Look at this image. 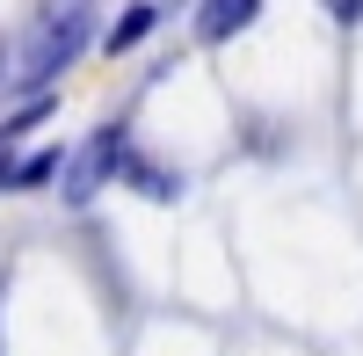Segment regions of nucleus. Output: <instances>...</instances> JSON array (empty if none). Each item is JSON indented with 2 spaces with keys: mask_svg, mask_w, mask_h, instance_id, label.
<instances>
[{
  "mask_svg": "<svg viewBox=\"0 0 363 356\" xmlns=\"http://www.w3.org/2000/svg\"><path fill=\"white\" fill-rule=\"evenodd\" d=\"M124 160H131V131L124 124H102V131H87L80 153H66V167H58V196L73 204H95L109 182H124Z\"/></svg>",
  "mask_w": 363,
  "mask_h": 356,
  "instance_id": "f03ea898",
  "label": "nucleus"
},
{
  "mask_svg": "<svg viewBox=\"0 0 363 356\" xmlns=\"http://www.w3.org/2000/svg\"><path fill=\"white\" fill-rule=\"evenodd\" d=\"M58 167H66V153H58V145H51V153H29V160L8 174V189H37V182H51Z\"/></svg>",
  "mask_w": 363,
  "mask_h": 356,
  "instance_id": "423d86ee",
  "label": "nucleus"
},
{
  "mask_svg": "<svg viewBox=\"0 0 363 356\" xmlns=\"http://www.w3.org/2000/svg\"><path fill=\"white\" fill-rule=\"evenodd\" d=\"M8 174H15V167H8V145H0V182H8Z\"/></svg>",
  "mask_w": 363,
  "mask_h": 356,
  "instance_id": "6e6552de",
  "label": "nucleus"
},
{
  "mask_svg": "<svg viewBox=\"0 0 363 356\" xmlns=\"http://www.w3.org/2000/svg\"><path fill=\"white\" fill-rule=\"evenodd\" d=\"M327 15H335L342 29H356V22H363V0H327Z\"/></svg>",
  "mask_w": 363,
  "mask_h": 356,
  "instance_id": "0eeeda50",
  "label": "nucleus"
},
{
  "mask_svg": "<svg viewBox=\"0 0 363 356\" xmlns=\"http://www.w3.org/2000/svg\"><path fill=\"white\" fill-rule=\"evenodd\" d=\"M95 22H102V0H51V8L29 22L22 51H15V87L22 95H44L58 73H73L80 51L95 44Z\"/></svg>",
  "mask_w": 363,
  "mask_h": 356,
  "instance_id": "f257e3e1",
  "label": "nucleus"
},
{
  "mask_svg": "<svg viewBox=\"0 0 363 356\" xmlns=\"http://www.w3.org/2000/svg\"><path fill=\"white\" fill-rule=\"evenodd\" d=\"M0 80H15V73H8V51H0Z\"/></svg>",
  "mask_w": 363,
  "mask_h": 356,
  "instance_id": "1a4fd4ad",
  "label": "nucleus"
},
{
  "mask_svg": "<svg viewBox=\"0 0 363 356\" xmlns=\"http://www.w3.org/2000/svg\"><path fill=\"white\" fill-rule=\"evenodd\" d=\"M124 182H131L138 196H153V204H174V196H182V174H167V167H153V160H138V153L124 160Z\"/></svg>",
  "mask_w": 363,
  "mask_h": 356,
  "instance_id": "20e7f679",
  "label": "nucleus"
},
{
  "mask_svg": "<svg viewBox=\"0 0 363 356\" xmlns=\"http://www.w3.org/2000/svg\"><path fill=\"white\" fill-rule=\"evenodd\" d=\"M262 15V0H196V44H233L247 37Z\"/></svg>",
  "mask_w": 363,
  "mask_h": 356,
  "instance_id": "7ed1b4c3",
  "label": "nucleus"
},
{
  "mask_svg": "<svg viewBox=\"0 0 363 356\" xmlns=\"http://www.w3.org/2000/svg\"><path fill=\"white\" fill-rule=\"evenodd\" d=\"M153 22H160V8H145V0H138V8H124V22L109 29V51H131V44H145V37H153Z\"/></svg>",
  "mask_w": 363,
  "mask_h": 356,
  "instance_id": "39448f33",
  "label": "nucleus"
}]
</instances>
